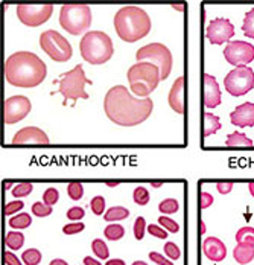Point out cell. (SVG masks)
Returning <instances> with one entry per match:
<instances>
[{"label": "cell", "mask_w": 254, "mask_h": 265, "mask_svg": "<svg viewBox=\"0 0 254 265\" xmlns=\"http://www.w3.org/2000/svg\"><path fill=\"white\" fill-rule=\"evenodd\" d=\"M149 259L157 265H174L171 261H168L165 256H162V253H157V252H151L149 253Z\"/></svg>", "instance_id": "46"}, {"label": "cell", "mask_w": 254, "mask_h": 265, "mask_svg": "<svg viewBox=\"0 0 254 265\" xmlns=\"http://www.w3.org/2000/svg\"><path fill=\"white\" fill-rule=\"evenodd\" d=\"M32 108L30 101L26 96L17 95L5 101V122L8 125L23 121Z\"/></svg>", "instance_id": "13"}, {"label": "cell", "mask_w": 254, "mask_h": 265, "mask_svg": "<svg viewBox=\"0 0 254 265\" xmlns=\"http://www.w3.org/2000/svg\"><path fill=\"white\" fill-rule=\"evenodd\" d=\"M216 189H218V192L219 194H229V192H232V189H233V183L232 182H224V183H218L216 185Z\"/></svg>", "instance_id": "48"}, {"label": "cell", "mask_w": 254, "mask_h": 265, "mask_svg": "<svg viewBox=\"0 0 254 265\" xmlns=\"http://www.w3.org/2000/svg\"><path fill=\"white\" fill-rule=\"evenodd\" d=\"M212 204H213V197H212L209 192L203 191V192L200 194V208H201V209H207V208H210Z\"/></svg>", "instance_id": "45"}, {"label": "cell", "mask_w": 254, "mask_h": 265, "mask_svg": "<svg viewBox=\"0 0 254 265\" xmlns=\"http://www.w3.org/2000/svg\"><path fill=\"white\" fill-rule=\"evenodd\" d=\"M242 32H244L247 37H250V38H253L254 40V8H251V9L245 14V17H244Z\"/></svg>", "instance_id": "32"}, {"label": "cell", "mask_w": 254, "mask_h": 265, "mask_svg": "<svg viewBox=\"0 0 254 265\" xmlns=\"http://www.w3.org/2000/svg\"><path fill=\"white\" fill-rule=\"evenodd\" d=\"M204 122H203V136L209 137L215 133H218V130H221V121L218 116L212 114V113H206L204 116Z\"/></svg>", "instance_id": "21"}, {"label": "cell", "mask_w": 254, "mask_h": 265, "mask_svg": "<svg viewBox=\"0 0 254 265\" xmlns=\"http://www.w3.org/2000/svg\"><path fill=\"white\" fill-rule=\"evenodd\" d=\"M248 191H250V194L254 197V182H251V183L248 185Z\"/></svg>", "instance_id": "53"}, {"label": "cell", "mask_w": 254, "mask_h": 265, "mask_svg": "<svg viewBox=\"0 0 254 265\" xmlns=\"http://www.w3.org/2000/svg\"><path fill=\"white\" fill-rule=\"evenodd\" d=\"M224 87L232 96H244L254 87V70L248 66H241L229 72L224 79Z\"/></svg>", "instance_id": "10"}, {"label": "cell", "mask_w": 254, "mask_h": 265, "mask_svg": "<svg viewBox=\"0 0 254 265\" xmlns=\"http://www.w3.org/2000/svg\"><path fill=\"white\" fill-rule=\"evenodd\" d=\"M79 50L82 58L90 64H104L114 53L113 40L102 31L87 32L79 43Z\"/></svg>", "instance_id": "4"}, {"label": "cell", "mask_w": 254, "mask_h": 265, "mask_svg": "<svg viewBox=\"0 0 254 265\" xmlns=\"http://www.w3.org/2000/svg\"><path fill=\"white\" fill-rule=\"evenodd\" d=\"M84 215H85V212H84V209L79 208V206H75V208H72V209L67 211V218H69L70 221H75V223L79 221V220H82Z\"/></svg>", "instance_id": "42"}, {"label": "cell", "mask_w": 254, "mask_h": 265, "mask_svg": "<svg viewBox=\"0 0 254 265\" xmlns=\"http://www.w3.org/2000/svg\"><path fill=\"white\" fill-rule=\"evenodd\" d=\"M40 46L41 49L58 63H66L72 58V46L59 32L56 31H44L40 35Z\"/></svg>", "instance_id": "9"}, {"label": "cell", "mask_w": 254, "mask_h": 265, "mask_svg": "<svg viewBox=\"0 0 254 265\" xmlns=\"http://www.w3.org/2000/svg\"><path fill=\"white\" fill-rule=\"evenodd\" d=\"M148 232H149L151 237L158 238V240H166V238H168V232H166L163 227H158L157 224H149Z\"/></svg>", "instance_id": "43"}, {"label": "cell", "mask_w": 254, "mask_h": 265, "mask_svg": "<svg viewBox=\"0 0 254 265\" xmlns=\"http://www.w3.org/2000/svg\"><path fill=\"white\" fill-rule=\"evenodd\" d=\"M5 75L11 85L30 89L40 85L44 81L47 67L44 61L40 60V56L35 53L20 50L8 56L5 64Z\"/></svg>", "instance_id": "2"}, {"label": "cell", "mask_w": 254, "mask_h": 265, "mask_svg": "<svg viewBox=\"0 0 254 265\" xmlns=\"http://www.w3.org/2000/svg\"><path fill=\"white\" fill-rule=\"evenodd\" d=\"M5 244L9 250H20L24 244V235L17 230L8 232L5 237Z\"/></svg>", "instance_id": "22"}, {"label": "cell", "mask_w": 254, "mask_h": 265, "mask_svg": "<svg viewBox=\"0 0 254 265\" xmlns=\"http://www.w3.org/2000/svg\"><path fill=\"white\" fill-rule=\"evenodd\" d=\"M230 122L239 128L254 127V104L245 102L235 108V111L230 114Z\"/></svg>", "instance_id": "18"}, {"label": "cell", "mask_w": 254, "mask_h": 265, "mask_svg": "<svg viewBox=\"0 0 254 265\" xmlns=\"http://www.w3.org/2000/svg\"><path fill=\"white\" fill-rule=\"evenodd\" d=\"M58 200H59V192L55 188H49V189L44 191V195H43L44 204H47V206L52 208L55 203H58Z\"/></svg>", "instance_id": "38"}, {"label": "cell", "mask_w": 254, "mask_h": 265, "mask_svg": "<svg viewBox=\"0 0 254 265\" xmlns=\"http://www.w3.org/2000/svg\"><path fill=\"white\" fill-rule=\"evenodd\" d=\"M34 186L32 183H20V185H15L12 188V195L17 197V198H21V197H27L30 192H32Z\"/></svg>", "instance_id": "35"}, {"label": "cell", "mask_w": 254, "mask_h": 265, "mask_svg": "<svg viewBox=\"0 0 254 265\" xmlns=\"http://www.w3.org/2000/svg\"><path fill=\"white\" fill-rule=\"evenodd\" d=\"M85 229V226L82 223H72V224H66L62 227V232L64 235H75V233H79Z\"/></svg>", "instance_id": "44"}, {"label": "cell", "mask_w": 254, "mask_h": 265, "mask_svg": "<svg viewBox=\"0 0 254 265\" xmlns=\"http://www.w3.org/2000/svg\"><path fill=\"white\" fill-rule=\"evenodd\" d=\"M236 241H238V244L245 243V244L254 246V227H242V229H239L238 233H236Z\"/></svg>", "instance_id": "31"}, {"label": "cell", "mask_w": 254, "mask_h": 265, "mask_svg": "<svg viewBox=\"0 0 254 265\" xmlns=\"http://www.w3.org/2000/svg\"><path fill=\"white\" fill-rule=\"evenodd\" d=\"M178 209H180V203L175 198H166L158 204V211L165 215L175 214V212H178Z\"/></svg>", "instance_id": "29"}, {"label": "cell", "mask_w": 254, "mask_h": 265, "mask_svg": "<svg viewBox=\"0 0 254 265\" xmlns=\"http://www.w3.org/2000/svg\"><path fill=\"white\" fill-rule=\"evenodd\" d=\"M11 186H12V183H11V182H5V183H3V189H9Z\"/></svg>", "instance_id": "55"}, {"label": "cell", "mask_w": 254, "mask_h": 265, "mask_svg": "<svg viewBox=\"0 0 254 265\" xmlns=\"http://www.w3.org/2000/svg\"><path fill=\"white\" fill-rule=\"evenodd\" d=\"M233 258L238 264H250L254 259V246L241 243L235 247L233 250Z\"/></svg>", "instance_id": "20"}, {"label": "cell", "mask_w": 254, "mask_h": 265, "mask_svg": "<svg viewBox=\"0 0 254 265\" xmlns=\"http://www.w3.org/2000/svg\"><path fill=\"white\" fill-rule=\"evenodd\" d=\"M90 209H91V212H93L94 215H98V217L104 215V212H105V198L101 197V195L94 197V198L91 200V203H90Z\"/></svg>", "instance_id": "36"}, {"label": "cell", "mask_w": 254, "mask_h": 265, "mask_svg": "<svg viewBox=\"0 0 254 265\" xmlns=\"http://www.w3.org/2000/svg\"><path fill=\"white\" fill-rule=\"evenodd\" d=\"M136 60H137V63L146 61V63L157 66V69L160 70L162 81L169 76L172 66H174L171 50L162 43H151V44L140 47L136 53Z\"/></svg>", "instance_id": "8"}, {"label": "cell", "mask_w": 254, "mask_h": 265, "mask_svg": "<svg viewBox=\"0 0 254 265\" xmlns=\"http://www.w3.org/2000/svg\"><path fill=\"white\" fill-rule=\"evenodd\" d=\"M133 198H134V203L139 204V206H146L149 203V191L143 186H137L133 192Z\"/></svg>", "instance_id": "28"}, {"label": "cell", "mask_w": 254, "mask_h": 265, "mask_svg": "<svg viewBox=\"0 0 254 265\" xmlns=\"http://www.w3.org/2000/svg\"><path fill=\"white\" fill-rule=\"evenodd\" d=\"M235 35V26L229 18H215L206 27V37L212 44L230 43Z\"/></svg>", "instance_id": "14"}, {"label": "cell", "mask_w": 254, "mask_h": 265, "mask_svg": "<svg viewBox=\"0 0 254 265\" xmlns=\"http://www.w3.org/2000/svg\"><path fill=\"white\" fill-rule=\"evenodd\" d=\"M133 265H148V264H146V262H143V261H134Z\"/></svg>", "instance_id": "56"}, {"label": "cell", "mask_w": 254, "mask_h": 265, "mask_svg": "<svg viewBox=\"0 0 254 265\" xmlns=\"http://www.w3.org/2000/svg\"><path fill=\"white\" fill-rule=\"evenodd\" d=\"M204 105L207 108H216L221 104V90L216 82V78L210 73H204Z\"/></svg>", "instance_id": "16"}, {"label": "cell", "mask_w": 254, "mask_h": 265, "mask_svg": "<svg viewBox=\"0 0 254 265\" xmlns=\"http://www.w3.org/2000/svg\"><path fill=\"white\" fill-rule=\"evenodd\" d=\"M130 217V211L126 208H122V206H114L111 209H108L104 215V220L108 221V223H114V221H122V220H126Z\"/></svg>", "instance_id": "23"}, {"label": "cell", "mask_w": 254, "mask_h": 265, "mask_svg": "<svg viewBox=\"0 0 254 265\" xmlns=\"http://www.w3.org/2000/svg\"><path fill=\"white\" fill-rule=\"evenodd\" d=\"M104 235L110 241H119V240H122L125 237V229L120 224H114L113 223V224H110V226L105 227Z\"/></svg>", "instance_id": "26"}, {"label": "cell", "mask_w": 254, "mask_h": 265, "mask_svg": "<svg viewBox=\"0 0 254 265\" xmlns=\"http://www.w3.org/2000/svg\"><path fill=\"white\" fill-rule=\"evenodd\" d=\"M84 265H102L98 259H94V258H90V256H87V258H84Z\"/></svg>", "instance_id": "49"}, {"label": "cell", "mask_w": 254, "mask_h": 265, "mask_svg": "<svg viewBox=\"0 0 254 265\" xmlns=\"http://www.w3.org/2000/svg\"><path fill=\"white\" fill-rule=\"evenodd\" d=\"M49 265H69L64 259H53V261H50Z\"/></svg>", "instance_id": "51"}, {"label": "cell", "mask_w": 254, "mask_h": 265, "mask_svg": "<svg viewBox=\"0 0 254 265\" xmlns=\"http://www.w3.org/2000/svg\"><path fill=\"white\" fill-rule=\"evenodd\" d=\"M165 253H166V256L171 258L172 261H177V259H180V256H181L180 247H178L177 244H174V243H166V244H165Z\"/></svg>", "instance_id": "40"}, {"label": "cell", "mask_w": 254, "mask_h": 265, "mask_svg": "<svg viewBox=\"0 0 254 265\" xmlns=\"http://www.w3.org/2000/svg\"><path fill=\"white\" fill-rule=\"evenodd\" d=\"M158 224H160L162 227H165L166 232H172V233H178V232H180L178 223H175L174 220H171V218H168V217H160V218H158Z\"/></svg>", "instance_id": "39"}, {"label": "cell", "mask_w": 254, "mask_h": 265, "mask_svg": "<svg viewBox=\"0 0 254 265\" xmlns=\"http://www.w3.org/2000/svg\"><path fill=\"white\" fill-rule=\"evenodd\" d=\"M14 145H49L47 134L37 127H24L14 137Z\"/></svg>", "instance_id": "15"}, {"label": "cell", "mask_w": 254, "mask_h": 265, "mask_svg": "<svg viewBox=\"0 0 254 265\" xmlns=\"http://www.w3.org/2000/svg\"><path fill=\"white\" fill-rule=\"evenodd\" d=\"M41 252L37 249H27L21 255V261L24 265H38L41 262Z\"/></svg>", "instance_id": "27"}, {"label": "cell", "mask_w": 254, "mask_h": 265, "mask_svg": "<svg viewBox=\"0 0 254 265\" xmlns=\"http://www.w3.org/2000/svg\"><path fill=\"white\" fill-rule=\"evenodd\" d=\"M168 101H169L171 108L175 113H178V114L184 113V78L183 76L177 78V81L171 87V93H169Z\"/></svg>", "instance_id": "19"}, {"label": "cell", "mask_w": 254, "mask_h": 265, "mask_svg": "<svg viewBox=\"0 0 254 265\" xmlns=\"http://www.w3.org/2000/svg\"><path fill=\"white\" fill-rule=\"evenodd\" d=\"M59 24L66 32L72 35H81L87 32L91 24L90 6L81 3L62 5L59 11Z\"/></svg>", "instance_id": "6"}, {"label": "cell", "mask_w": 254, "mask_h": 265, "mask_svg": "<svg viewBox=\"0 0 254 265\" xmlns=\"http://www.w3.org/2000/svg\"><path fill=\"white\" fill-rule=\"evenodd\" d=\"M126 76L133 93H136V96L142 99L149 98V95L157 89L158 82L162 81L160 70L157 69V66L146 61L136 63L134 66H131Z\"/></svg>", "instance_id": "5"}, {"label": "cell", "mask_w": 254, "mask_h": 265, "mask_svg": "<svg viewBox=\"0 0 254 265\" xmlns=\"http://www.w3.org/2000/svg\"><path fill=\"white\" fill-rule=\"evenodd\" d=\"M67 194L73 201H79L84 197V188L79 182H72L67 186Z\"/></svg>", "instance_id": "33"}, {"label": "cell", "mask_w": 254, "mask_h": 265, "mask_svg": "<svg viewBox=\"0 0 254 265\" xmlns=\"http://www.w3.org/2000/svg\"><path fill=\"white\" fill-rule=\"evenodd\" d=\"M3 262L5 265H23L12 252H3Z\"/></svg>", "instance_id": "47"}, {"label": "cell", "mask_w": 254, "mask_h": 265, "mask_svg": "<svg viewBox=\"0 0 254 265\" xmlns=\"http://www.w3.org/2000/svg\"><path fill=\"white\" fill-rule=\"evenodd\" d=\"M204 232H206V224L201 223V233H204Z\"/></svg>", "instance_id": "57"}, {"label": "cell", "mask_w": 254, "mask_h": 265, "mask_svg": "<svg viewBox=\"0 0 254 265\" xmlns=\"http://www.w3.org/2000/svg\"><path fill=\"white\" fill-rule=\"evenodd\" d=\"M32 214L37 215L38 218H44V217H49L52 215V208L44 204V203H34L32 204Z\"/></svg>", "instance_id": "37"}, {"label": "cell", "mask_w": 254, "mask_h": 265, "mask_svg": "<svg viewBox=\"0 0 254 265\" xmlns=\"http://www.w3.org/2000/svg\"><path fill=\"white\" fill-rule=\"evenodd\" d=\"M183 6H184L183 3H181V5H174V3H172V8H175V9H178V11H183Z\"/></svg>", "instance_id": "54"}, {"label": "cell", "mask_w": 254, "mask_h": 265, "mask_svg": "<svg viewBox=\"0 0 254 265\" xmlns=\"http://www.w3.org/2000/svg\"><path fill=\"white\" fill-rule=\"evenodd\" d=\"M53 14V5H17L18 20L30 27L46 23Z\"/></svg>", "instance_id": "11"}, {"label": "cell", "mask_w": 254, "mask_h": 265, "mask_svg": "<svg viewBox=\"0 0 254 265\" xmlns=\"http://www.w3.org/2000/svg\"><path fill=\"white\" fill-rule=\"evenodd\" d=\"M224 56L227 63H230L232 66H236V67L247 66L254 60V46L251 43L241 41V40L230 41L227 43L224 49Z\"/></svg>", "instance_id": "12"}, {"label": "cell", "mask_w": 254, "mask_h": 265, "mask_svg": "<svg viewBox=\"0 0 254 265\" xmlns=\"http://www.w3.org/2000/svg\"><path fill=\"white\" fill-rule=\"evenodd\" d=\"M91 250L96 255V258H99V259H108V256H110L108 247H107V244L102 240H93Z\"/></svg>", "instance_id": "30"}, {"label": "cell", "mask_w": 254, "mask_h": 265, "mask_svg": "<svg viewBox=\"0 0 254 265\" xmlns=\"http://www.w3.org/2000/svg\"><path fill=\"white\" fill-rule=\"evenodd\" d=\"M119 185V182H107V186L108 188H116Z\"/></svg>", "instance_id": "52"}, {"label": "cell", "mask_w": 254, "mask_h": 265, "mask_svg": "<svg viewBox=\"0 0 254 265\" xmlns=\"http://www.w3.org/2000/svg\"><path fill=\"white\" fill-rule=\"evenodd\" d=\"M24 208L23 201H12V203H6L5 208H3V214L5 215H14L17 214L18 211H21Z\"/></svg>", "instance_id": "41"}, {"label": "cell", "mask_w": 254, "mask_h": 265, "mask_svg": "<svg viewBox=\"0 0 254 265\" xmlns=\"http://www.w3.org/2000/svg\"><path fill=\"white\" fill-rule=\"evenodd\" d=\"M105 265H125V261H122V259H108Z\"/></svg>", "instance_id": "50"}, {"label": "cell", "mask_w": 254, "mask_h": 265, "mask_svg": "<svg viewBox=\"0 0 254 265\" xmlns=\"http://www.w3.org/2000/svg\"><path fill=\"white\" fill-rule=\"evenodd\" d=\"M226 145L227 146H253V140L248 139L245 134H242L239 131H235L227 137Z\"/></svg>", "instance_id": "24"}, {"label": "cell", "mask_w": 254, "mask_h": 265, "mask_svg": "<svg viewBox=\"0 0 254 265\" xmlns=\"http://www.w3.org/2000/svg\"><path fill=\"white\" fill-rule=\"evenodd\" d=\"M104 110L111 122L120 127H134L151 116L154 102L151 98L133 96L125 85H114L105 95Z\"/></svg>", "instance_id": "1"}, {"label": "cell", "mask_w": 254, "mask_h": 265, "mask_svg": "<svg viewBox=\"0 0 254 265\" xmlns=\"http://www.w3.org/2000/svg\"><path fill=\"white\" fill-rule=\"evenodd\" d=\"M203 252H204V256L207 259H210L212 262H223L227 256L226 244L221 240L215 238V237H209V238L204 240Z\"/></svg>", "instance_id": "17"}, {"label": "cell", "mask_w": 254, "mask_h": 265, "mask_svg": "<svg viewBox=\"0 0 254 265\" xmlns=\"http://www.w3.org/2000/svg\"><path fill=\"white\" fill-rule=\"evenodd\" d=\"M58 93L64 96L62 105H67V101H78V99H88V93L85 92V84H91L87 79L84 67L81 64L75 66L72 70L62 73L58 79Z\"/></svg>", "instance_id": "7"}, {"label": "cell", "mask_w": 254, "mask_h": 265, "mask_svg": "<svg viewBox=\"0 0 254 265\" xmlns=\"http://www.w3.org/2000/svg\"><path fill=\"white\" fill-rule=\"evenodd\" d=\"M30 224H32V217L27 214H20V215H15L9 220V227H12L14 230L27 229Z\"/></svg>", "instance_id": "25"}, {"label": "cell", "mask_w": 254, "mask_h": 265, "mask_svg": "<svg viewBox=\"0 0 254 265\" xmlns=\"http://www.w3.org/2000/svg\"><path fill=\"white\" fill-rule=\"evenodd\" d=\"M148 229H146V221H145V218L143 217H139L136 221H134V226H133V233H134V238L137 240V241H140V240H143V237H145V232H146Z\"/></svg>", "instance_id": "34"}, {"label": "cell", "mask_w": 254, "mask_h": 265, "mask_svg": "<svg viewBox=\"0 0 254 265\" xmlns=\"http://www.w3.org/2000/svg\"><path fill=\"white\" fill-rule=\"evenodd\" d=\"M152 186H154V188H160V186H162V183H152Z\"/></svg>", "instance_id": "58"}, {"label": "cell", "mask_w": 254, "mask_h": 265, "mask_svg": "<svg viewBox=\"0 0 254 265\" xmlns=\"http://www.w3.org/2000/svg\"><path fill=\"white\" fill-rule=\"evenodd\" d=\"M149 14L139 6H123L114 15V29L126 43H136L151 31Z\"/></svg>", "instance_id": "3"}]
</instances>
